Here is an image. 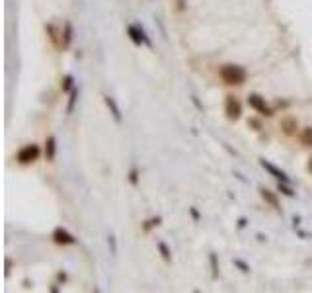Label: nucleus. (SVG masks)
I'll list each match as a JSON object with an SVG mask.
<instances>
[{"label":"nucleus","mask_w":312,"mask_h":293,"mask_svg":"<svg viewBox=\"0 0 312 293\" xmlns=\"http://www.w3.org/2000/svg\"><path fill=\"white\" fill-rule=\"evenodd\" d=\"M55 153H57V139L51 135V137H47V141H45V158L47 160H55Z\"/></svg>","instance_id":"10"},{"label":"nucleus","mask_w":312,"mask_h":293,"mask_svg":"<svg viewBox=\"0 0 312 293\" xmlns=\"http://www.w3.org/2000/svg\"><path fill=\"white\" fill-rule=\"evenodd\" d=\"M73 82H75V78L71 77V75H66V77L62 78V82H61L62 92H71V90H73Z\"/></svg>","instance_id":"17"},{"label":"nucleus","mask_w":312,"mask_h":293,"mask_svg":"<svg viewBox=\"0 0 312 293\" xmlns=\"http://www.w3.org/2000/svg\"><path fill=\"white\" fill-rule=\"evenodd\" d=\"M232 262H234V266L240 268V272H244V274H248V272H250V266L246 264V262H244V260H240V258H234Z\"/></svg>","instance_id":"20"},{"label":"nucleus","mask_w":312,"mask_h":293,"mask_svg":"<svg viewBox=\"0 0 312 293\" xmlns=\"http://www.w3.org/2000/svg\"><path fill=\"white\" fill-rule=\"evenodd\" d=\"M76 98H78V90L73 88L71 90V96H68V106H66V112H68V114H73V110H75Z\"/></svg>","instance_id":"15"},{"label":"nucleus","mask_w":312,"mask_h":293,"mask_svg":"<svg viewBox=\"0 0 312 293\" xmlns=\"http://www.w3.org/2000/svg\"><path fill=\"white\" fill-rule=\"evenodd\" d=\"M39 147L38 145H25V147H22L20 151H18V154H16V158H18V162H22V165H29V162H33V160H38L39 158Z\"/></svg>","instance_id":"2"},{"label":"nucleus","mask_w":312,"mask_h":293,"mask_svg":"<svg viewBox=\"0 0 312 293\" xmlns=\"http://www.w3.org/2000/svg\"><path fill=\"white\" fill-rule=\"evenodd\" d=\"M59 280H61V281L66 280V274H62V272H61V274H59Z\"/></svg>","instance_id":"25"},{"label":"nucleus","mask_w":312,"mask_h":293,"mask_svg":"<svg viewBox=\"0 0 312 293\" xmlns=\"http://www.w3.org/2000/svg\"><path fill=\"white\" fill-rule=\"evenodd\" d=\"M308 170L312 172V158H310V162H308Z\"/></svg>","instance_id":"26"},{"label":"nucleus","mask_w":312,"mask_h":293,"mask_svg":"<svg viewBox=\"0 0 312 293\" xmlns=\"http://www.w3.org/2000/svg\"><path fill=\"white\" fill-rule=\"evenodd\" d=\"M246 223H248V221H246L244 217H240V219H238V227H240V229H244V227H246Z\"/></svg>","instance_id":"24"},{"label":"nucleus","mask_w":312,"mask_h":293,"mask_svg":"<svg viewBox=\"0 0 312 293\" xmlns=\"http://www.w3.org/2000/svg\"><path fill=\"white\" fill-rule=\"evenodd\" d=\"M160 223H162V219H160V217H154V219H150V221L145 223V227H143V229L149 231V229H152V227H158Z\"/></svg>","instance_id":"19"},{"label":"nucleus","mask_w":312,"mask_h":293,"mask_svg":"<svg viewBox=\"0 0 312 293\" xmlns=\"http://www.w3.org/2000/svg\"><path fill=\"white\" fill-rule=\"evenodd\" d=\"M53 241L57 242V244H61V246H68V244H75L76 239L66 229L57 227V229L53 231Z\"/></svg>","instance_id":"6"},{"label":"nucleus","mask_w":312,"mask_h":293,"mask_svg":"<svg viewBox=\"0 0 312 293\" xmlns=\"http://www.w3.org/2000/svg\"><path fill=\"white\" fill-rule=\"evenodd\" d=\"M189 213H191V217H193L195 221H199V211H197L195 207H191V209H189Z\"/></svg>","instance_id":"23"},{"label":"nucleus","mask_w":312,"mask_h":293,"mask_svg":"<svg viewBox=\"0 0 312 293\" xmlns=\"http://www.w3.org/2000/svg\"><path fill=\"white\" fill-rule=\"evenodd\" d=\"M127 36L131 38V41H133L135 45H143V43H147L149 47L152 45L149 36L145 34V29L141 26H137V24H129V26H127Z\"/></svg>","instance_id":"4"},{"label":"nucleus","mask_w":312,"mask_h":293,"mask_svg":"<svg viewBox=\"0 0 312 293\" xmlns=\"http://www.w3.org/2000/svg\"><path fill=\"white\" fill-rule=\"evenodd\" d=\"M260 166H262L265 172H269L273 178H277L279 182H289V176L281 170V168H277V166H273L271 162H267L265 158H260Z\"/></svg>","instance_id":"7"},{"label":"nucleus","mask_w":312,"mask_h":293,"mask_svg":"<svg viewBox=\"0 0 312 293\" xmlns=\"http://www.w3.org/2000/svg\"><path fill=\"white\" fill-rule=\"evenodd\" d=\"M300 141H302V145H306V147H312V127L302 129Z\"/></svg>","instance_id":"14"},{"label":"nucleus","mask_w":312,"mask_h":293,"mask_svg":"<svg viewBox=\"0 0 312 293\" xmlns=\"http://www.w3.org/2000/svg\"><path fill=\"white\" fill-rule=\"evenodd\" d=\"M248 104H250V108H254L258 114L265 115V117H271V115H273V110L265 104V98H262L260 94H250Z\"/></svg>","instance_id":"3"},{"label":"nucleus","mask_w":312,"mask_h":293,"mask_svg":"<svg viewBox=\"0 0 312 293\" xmlns=\"http://www.w3.org/2000/svg\"><path fill=\"white\" fill-rule=\"evenodd\" d=\"M73 41V26L66 22L64 24V31H62V47H68Z\"/></svg>","instance_id":"12"},{"label":"nucleus","mask_w":312,"mask_h":293,"mask_svg":"<svg viewBox=\"0 0 312 293\" xmlns=\"http://www.w3.org/2000/svg\"><path fill=\"white\" fill-rule=\"evenodd\" d=\"M225 114L230 121H236L242 115V104L238 102L234 96H226V104H225Z\"/></svg>","instance_id":"5"},{"label":"nucleus","mask_w":312,"mask_h":293,"mask_svg":"<svg viewBox=\"0 0 312 293\" xmlns=\"http://www.w3.org/2000/svg\"><path fill=\"white\" fill-rule=\"evenodd\" d=\"M110 244H112V252L117 254V244H115V237H110Z\"/></svg>","instance_id":"22"},{"label":"nucleus","mask_w":312,"mask_h":293,"mask_svg":"<svg viewBox=\"0 0 312 293\" xmlns=\"http://www.w3.org/2000/svg\"><path fill=\"white\" fill-rule=\"evenodd\" d=\"M158 250H160V254L166 262H172V252H170V248H168V244L166 242H158Z\"/></svg>","instance_id":"13"},{"label":"nucleus","mask_w":312,"mask_h":293,"mask_svg":"<svg viewBox=\"0 0 312 293\" xmlns=\"http://www.w3.org/2000/svg\"><path fill=\"white\" fill-rule=\"evenodd\" d=\"M277 188H279V191H283L287 198H295V191H293V188L289 186V182H279Z\"/></svg>","instance_id":"16"},{"label":"nucleus","mask_w":312,"mask_h":293,"mask_svg":"<svg viewBox=\"0 0 312 293\" xmlns=\"http://www.w3.org/2000/svg\"><path fill=\"white\" fill-rule=\"evenodd\" d=\"M129 180H131V184H133V186H137V184H138V172H137V168H131V172H129Z\"/></svg>","instance_id":"21"},{"label":"nucleus","mask_w":312,"mask_h":293,"mask_svg":"<svg viewBox=\"0 0 312 293\" xmlns=\"http://www.w3.org/2000/svg\"><path fill=\"white\" fill-rule=\"evenodd\" d=\"M260 196L263 198V202H265V204H269L271 207L279 209V200H277V196H275L273 191H269L267 188H260Z\"/></svg>","instance_id":"11"},{"label":"nucleus","mask_w":312,"mask_h":293,"mask_svg":"<svg viewBox=\"0 0 312 293\" xmlns=\"http://www.w3.org/2000/svg\"><path fill=\"white\" fill-rule=\"evenodd\" d=\"M103 102H106V106L110 108V112H112L113 119H115L117 123H121V110H119V106H117V102L113 100L112 96H103Z\"/></svg>","instance_id":"9"},{"label":"nucleus","mask_w":312,"mask_h":293,"mask_svg":"<svg viewBox=\"0 0 312 293\" xmlns=\"http://www.w3.org/2000/svg\"><path fill=\"white\" fill-rule=\"evenodd\" d=\"M209 260H211V272H213V278L217 280V278H219V264H217V254H215V252H211V256H209Z\"/></svg>","instance_id":"18"},{"label":"nucleus","mask_w":312,"mask_h":293,"mask_svg":"<svg viewBox=\"0 0 312 293\" xmlns=\"http://www.w3.org/2000/svg\"><path fill=\"white\" fill-rule=\"evenodd\" d=\"M221 78H223V82L226 84H230V86H238V84H244L246 82V69L244 67H238V64H225L223 69H221Z\"/></svg>","instance_id":"1"},{"label":"nucleus","mask_w":312,"mask_h":293,"mask_svg":"<svg viewBox=\"0 0 312 293\" xmlns=\"http://www.w3.org/2000/svg\"><path fill=\"white\" fill-rule=\"evenodd\" d=\"M281 129H283L285 135H295L297 129H299V123H297L295 117H283L281 119Z\"/></svg>","instance_id":"8"}]
</instances>
